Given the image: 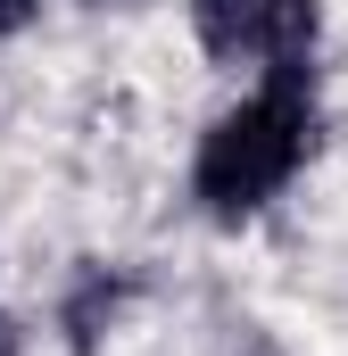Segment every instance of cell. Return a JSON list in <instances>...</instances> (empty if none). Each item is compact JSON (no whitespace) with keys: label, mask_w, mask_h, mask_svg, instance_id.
I'll return each instance as SVG.
<instances>
[{"label":"cell","mask_w":348,"mask_h":356,"mask_svg":"<svg viewBox=\"0 0 348 356\" xmlns=\"http://www.w3.org/2000/svg\"><path fill=\"white\" fill-rule=\"evenodd\" d=\"M0 356H17V323L8 315H0Z\"/></svg>","instance_id":"6"},{"label":"cell","mask_w":348,"mask_h":356,"mask_svg":"<svg viewBox=\"0 0 348 356\" xmlns=\"http://www.w3.org/2000/svg\"><path fill=\"white\" fill-rule=\"evenodd\" d=\"M25 17H33V0H0V33H17Z\"/></svg>","instance_id":"5"},{"label":"cell","mask_w":348,"mask_h":356,"mask_svg":"<svg viewBox=\"0 0 348 356\" xmlns=\"http://www.w3.org/2000/svg\"><path fill=\"white\" fill-rule=\"evenodd\" d=\"M307 133H315V67H274L258 99H241L232 116H216V133L199 141V199L207 216H258L265 199L290 182V166L307 158Z\"/></svg>","instance_id":"1"},{"label":"cell","mask_w":348,"mask_h":356,"mask_svg":"<svg viewBox=\"0 0 348 356\" xmlns=\"http://www.w3.org/2000/svg\"><path fill=\"white\" fill-rule=\"evenodd\" d=\"M258 8L265 0H191V25H199L207 58H241V42H258Z\"/></svg>","instance_id":"3"},{"label":"cell","mask_w":348,"mask_h":356,"mask_svg":"<svg viewBox=\"0 0 348 356\" xmlns=\"http://www.w3.org/2000/svg\"><path fill=\"white\" fill-rule=\"evenodd\" d=\"M258 50H265V67H315V0H265Z\"/></svg>","instance_id":"2"},{"label":"cell","mask_w":348,"mask_h":356,"mask_svg":"<svg viewBox=\"0 0 348 356\" xmlns=\"http://www.w3.org/2000/svg\"><path fill=\"white\" fill-rule=\"evenodd\" d=\"M108 307H116V282H108V273H91L84 290H75V307H67V332H75V348H91V340H100V315H108Z\"/></svg>","instance_id":"4"}]
</instances>
